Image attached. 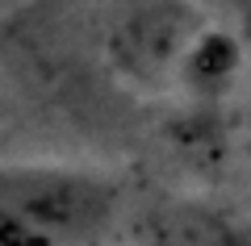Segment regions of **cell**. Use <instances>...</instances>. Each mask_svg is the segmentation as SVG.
<instances>
[{
  "label": "cell",
  "instance_id": "cell-2",
  "mask_svg": "<svg viewBox=\"0 0 251 246\" xmlns=\"http://www.w3.org/2000/svg\"><path fill=\"white\" fill-rule=\"evenodd\" d=\"M105 54L138 84L163 88L172 79L197 84L201 63L218 34H205L188 0H113L105 13Z\"/></svg>",
  "mask_w": 251,
  "mask_h": 246
},
{
  "label": "cell",
  "instance_id": "cell-1",
  "mask_svg": "<svg viewBox=\"0 0 251 246\" xmlns=\"http://www.w3.org/2000/svg\"><path fill=\"white\" fill-rule=\"evenodd\" d=\"M117 192L75 167H0V246H92Z\"/></svg>",
  "mask_w": 251,
  "mask_h": 246
},
{
  "label": "cell",
  "instance_id": "cell-3",
  "mask_svg": "<svg viewBox=\"0 0 251 246\" xmlns=\"http://www.w3.org/2000/svg\"><path fill=\"white\" fill-rule=\"evenodd\" d=\"M147 246H251V229L201 204H172L151 217Z\"/></svg>",
  "mask_w": 251,
  "mask_h": 246
}]
</instances>
